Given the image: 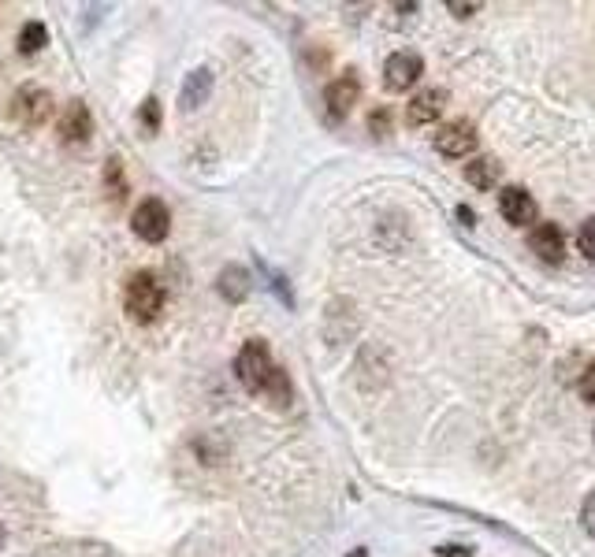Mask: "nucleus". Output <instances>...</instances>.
Listing matches in <instances>:
<instances>
[{"label":"nucleus","instance_id":"nucleus-1","mask_svg":"<svg viewBox=\"0 0 595 557\" xmlns=\"http://www.w3.org/2000/svg\"><path fill=\"white\" fill-rule=\"evenodd\" d=\"M164 286L153 272H134L127 279V290H123V309L131 316L134 324H153L160 312H164Z\"/></svg>","mask_w":595,"mask_h":557},{"label":"nucleus","instance_id":"nucleus-2","mask_svg":"<svg viewBox=\"0 0 595 557\" xmlns=\"http://www.w3.org/2000/svg\"><path fill=\"white\" fill-rule=\"evenodd\" d=\"M272 372H276V364H272V353H268V346L261 342V338H253V342H246V346L238 350L235 376L250 394H265Z\"/></svg>","mask_w":595,"mask_h":557},{"label":"nucleus","instance_id":"nucleus-3","mask_svg":"<svg viewBox=\"0 0 595 557\" xmlns=\"http://www.w3.org/2000/svg\"><path fill=\"white\" fill-rule=\"evenodd\" d=\"M8 116L19 123V127H45L49 116H53V97L41 86H23V90L12 97V108Z\"/></svg>","mask_w":595,"mask_h":557},{"label":"nucleus","instance_id":"nucleus-4","mask_svg":"<svg viewBox=\"0 0 595 557\" xmlns=\"http://www.w3.org/2000/svg\"><path fill=\"white\" fill-rule=\"evenodd\" d=\"M131 227H134V234H138L142 242L157 246V242H164V238H168V231H172V212H168V205H164V201L149 197V201H142V205L134 208Z\"/></svg>","mask_w":595,"mask_h":557},{"label":"nucleus","instance_id":"nucleus-5","mask_svg":"<svg viewBox=\"0 0 595 557\" xmlns=\"http://www.w3.org/2000/svg\"><path fill=\"white\" fill-rule=\"evenodd\" d=\"M424 71V60L417 52H395V56H387L384 64V86L391 93H406L421 78Z\"/></svg>","mask_w":595,"mask_h":557},{"label":"nucleus","instance_id":"nucleus-6","mask_svg":"<svg viewBox=\"0 0 595 557\" xmlns=\"http://www.w3.org/2000/svg\"><path fill=\"white\" fill-rule=\"evenodd\" d=\"M436 149L450 160H462L476 149V127L469 119H454L447 127H439L436 134Z\"/></svg>","mask_w":595,"mask_h":557},{"label":"nucleus","instance_id":"nucleus-7","mask_svg":"<svg viewBox=\"0 0 595 557\" xmlns=\"http://www.w3.org/2000/svg\"><path fill=\"white\" fill-rule=\"evenodd\" d=\"M357 97H361V82H357L354 71H346V75H339L335 82L328 86V93H324V104H328V116L331 119H346L350 116V108L357 104Z\"/></svg>","mask_w":595,"mask_h":557},{"label":"nucleus","instance_id":"nucleus-8","mask_svg":"<svg viewBox=\"0 0 595 557\" xmlns=\"http://www.w3.org/2000/svg\"><path fill=\"white\" fill-rule=\"evenodd\" d=\"M499 212L506 216V223H514V227H529L536 220V201L525 186H506L503 194H499Z\"/></svg>","mask_w":595,"mask_h":557},{"label":"nucleus","instance_id":"nucleus-9","mask_svg":"<svg viewBox=\"0 0 595 557\" xmlns=\"http://www.w3.org/2000/svg\"><path fill=\"white\" fill-rule=\"evenodd\" d=\"M93 134V116L90 108L82 101H71L64 108V116H60V138H64L67 145H86Z\"/></svg>","mask_w":595,"mask_h":557},{"label":"nucleus","instance_id":"nucleus-10","mask_svg":"<svg viewBox=\"0 0 595 557\" xmlns=\"http://www.w3.org/2000/svg\"><path fill=\"white\" fill-rule=\"evenodd\" d=\"M532 253L540 260H547V264H558V260L566 257V234H562V227L558 223H536V231H532L529 238Z\"/></svg>","mask_w":595,"mask_h":557},{"label":"nucleus","instance_id":"nucleus-11","mask_svg":"<svg viewBox=\"0 0 595 557\" xmlns=\"http://www.w3.org/2000/svg\"><path fill=\"white\" fill-rule=\"evenodd\" d=\"M443 108H447V90H421L406 108V123L410 127H428V123H436L443 116Z\"/></svg>","mask_w":595,"mask_h":557},{"label":"nucleus","instance_id":"nucleus-12","mask_svg":"<svg viewBox=\"0 0 595 557\" xmlns=\"http://www.w3.org/2000/svg\"><path fill=\"white\" fill-rule=\"evenodd\" d=\"M209 93H212V71L209 67H198V71L186 75L183 93H179V108H183V112H194L198 104L209 101Z\"/></svg>","mask_w":595,"mask_h":557},{"label":"nucleus","instance_id":"nucleus-13","mask_svg":"<svg viewBox=\"0 0 595 557\" xmlns=\"http://www.w3.org/2000/svg\"><path fill=\"white\" fill-rule=\"evenodd\" d=\"M465 179L473 182L476 190H491L495 182L503 179V164L495 156H476V160L465 164Z\"/></svg>","mask_w":595,"mask_h":557},{"label":"nucleus","instance_id":"nucleus-14","mask_svg":"<svg viewBox=\"0 0 595 557\" xmlns=\"http://www.w3.org/2000/svg\"><path fill=\"white\" fill-rule=\"evenodd\" d=\"M220 294H224L227 301H242L250 294V272L238 268V264L224 268V272H220Z\"/></svg>","mask_w":595,"mask_h":557},{"label":"nucleus","instance_id":"nucleus-15","mask_svg":"<svg viewBox=\"0 0 595 557\" xmlns=\"http://www.w3.org/2000/svg\"><path fill=\"white\" fill-rule=\"evenodd\" d=\"M49 45V30H45V23H27L23 30H19V52H38Z\"/></svg>","mask_w":595,"mask_h":557},{"label":"nucleus","instance_id":"nucleus-16","mask_svg":"<svg viewBox=\"0 0 595 557\" xmlns=\"http://www.w3.org/2000/svg\"><path fill=\"white\" fill-rule=\"evenodd\" d=\"M265 398H272V405H287V402H291V379H287V372H283L279 364H276V372H272V379H268Z\"/></svg>","mask_w":595,"mask_h":557},{"label":"nucleus","instance_id":"nucleus-17","mask_svg":"<svg viewBox=\"0 0 595 557\" xmlns=\"http://www.w3.org/2000/svg\"><path fill=\"white\" fill-rule=\"evenodd\" d=\"M105 186H108V194H112V201H123V197H127V182H123V164H119V160H108Z\"/></svg>","mask_w":595,"mask_h":557},{"label":"nucleus","instance_id":"nucleus-18","mask_svg":"<svg viewBox=\"0 0 595 557\" xmlns=\"http://www.w3.org/2000/svg\"><path fill=\"white\" fill-rule=\"evenodd\" d=\"M577 246H581L584 257L595 260V216H588V220L581 223V231H577Z\"/></svg>","mask_w":595,"mask_h":557},{"label":"nucleus","instance_id":"nucleus-19","mask_svg":"<svg viewBox=\"0 0 595 557\" xmlns=\"http://www.w3.org/2000/svg\"><path fill=\"white\" fill-rule=\"evenodd\" d=\"M581 524H584V532H588V535L595 539V494H588V498H584V506H581Z\"/></svg>","mask_w":595,"mask_h":557},{"label":"nucleus","instance_id":"nucleus-20","mask_svg":"<svg viewBox=\"0 0 595 557\" xmlns=\"http://www.w3.org/2000/svg\"><path fill=\"white\" fill-rule=\"evenodd\" d=\"M581 398H584V402L595 405V361L584 368V376H581Z\"/></svg>","mask_w":595,"mask_h":557},{"label":"nucleus","instance_id":"nucleus-21","mask_svg":"<svg viewBox=\"0 0 595 557\" xmlns=\"http://www.w3.org/2000/svg\"><path fill=\"white\" fill-rule=\"evenodd\" d=\"M142 119H146V127H149V130H157V123H160L157 101H146V108H142Z\"/></svg>","mask_w":595,"mask_h":557},{"label":"nucleus","instance_id":"nucleus-22","mask_svg":"<svg viewBox=\"0 0 595 557\" xmlns=\"http://www.w3.org/2000/svg\"><path fill=\"white\" fill-rule=\"evenodd\" d=\"M372 130H376V134H387V123H391V119H387V112H372Z\"/></svg>","mask_w":595,"mask_h":557},{"label":"nucleus","instance_id":"nucleus-23","mask_svg":"<svg viewBox=\"0 0 595 557\" xmlns=\"http://www.w3.org/2000/svg\"><path fill=\"white\" fill-rule=\"evenodd\" d=\"M476 8H480V4H450V12H458L465 19V15H473Z\"/></svg>","mask_w":595,"mask_h":557},{"label":"nucleus","instance_id":"nucleus-24","mask_svg":"<svg viewBox=\"0 0 595 557\" xmlns=\"http://www.w3.org/2000/svg\"><path fill=\"white\" fill-rule=\"evenodd\" d=\"M350 557H369V554H365V550H354V554H350Z\"/></svg>","mask_w":595,"mask_h":557},{"label":"nucleus","instance_id":"nucleus-25","mask_svg":"<svg viewBox=\"0 0 595 557\" xmlns=\"http://www.w3.org/2000/svg\"><path fill=\"white\" fill-rule=\"evenodd\" d=\"M0 543H4V528H0Z\"/></svg>","mask_w":595,"mask_h":557}]
</instances>
